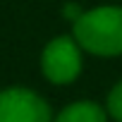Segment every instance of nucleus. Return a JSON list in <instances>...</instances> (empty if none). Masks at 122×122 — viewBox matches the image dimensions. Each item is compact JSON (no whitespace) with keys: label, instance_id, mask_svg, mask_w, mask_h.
Segmentation results:
<instances>
[{"label":"nucleus","instance_id":"nucleus-1","mask_svg":"<svg viewBox=\"0 0 122 122\" xmlns=\"http://www.w3.org/2000/svg\"><path fill=\"white\" fill-rule=\"evenodd\" d=\"M77 43L93 55H120L122 53V7H96L81 12L74 22Z\"/></svg>","mask_w":122,"mask_h":122},{"label":"nucleus","instance_id":"nucleus-2","mask_svg":"<svg viewBox=\"0 0 122 122\" xmlns=\"http://www.w3.org/2000/svg\"><path fill=\"white\" fill-rule=\"evenodd\" d=\"M41 67H43V74L53 84H70V81H74L79 70H81V55H79L77 38L60 36V38L50 41L46 46V50H43Z\"/></svg>","mask_w":122,"mask_h":122},{"label":"nucleus","instance_id":"nucleus-3","mask_svg":"<svg viewBox=\"0 0 122 122\" xmlns=\"http://www.w3.org/2000/svg\"><path fill=\"white\" fill-rule=\"evenodd\" d=\"M0 122H50V108L29 89H5L0 91Z\"/></svg>","mask_w":122,"mask_h":122},{"label":"nucleus","instance_id":"nucleus-4","mask_svg":"<svg viewBox=\"0 0 122 122\" xmlns=\"http://www.w3.org/2000/svg\"><path fill=\"white\" fill-rule=\"evenodd\" d=\"M55 122H105V112L91 101H79L67 105L55 117Z\"/></svg>","mask_w":122,"mask_h":122},{"label":"nucleus","instance_id":"nucleus-5","mask_svg":"<svg viewBox=\"0 0 122 122\" xmlns=\"http://www.w3.org/2000/svg\"><path fill=\"white\" fill-rule=\"evenodd\" d=\"M108 112L117 120V122H122V81L110 91V96H108Z\"/></svg>","mask_w":122,"mask_h":122},{"label":"nucleus","instance_id":"nucleus-6","mask_svg":"<svg viewBox=\"0 0 122 122\" xmlns=\"http://www.w3.org/2000/svg\"><path fill=\"white\" fill-rule=\"evenodd\" d=\"M65 17L72 19V22H77V19L81 17V7H79V5H67V7H65Z\"/></svg>","mask_w":122,"mask_h":122}]
</instances>
